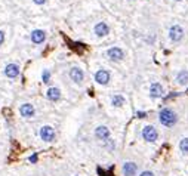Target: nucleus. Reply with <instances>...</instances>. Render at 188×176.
I'll return each instance as SVG.
<instances>
[{"instance_id": "1", "label": "nucleus", "mask_w": 188, "mask_h": 176, "mask_svg": "<svg viewBox=\"0 0 188 176\" xmlns=\"http://www.w3.org/2000/svg\"><path fill=\"white\" fill-rule=\"evenodd\" d=\"M158 120L166 127H173L178 121V114L170 108H162L158 112Z\"/></svg>"}, {"instance_id": "2", "label": "nucleus", "mask_w": 188, "mask_h": 176, "mask_svg": "<svg viewBox=\"0 0 188 176\" xmlns=\"http://www.w3.org/2000/svg\"><path fill=\"white\" fill-rule=\"evenodd\" d=\"M39 135H40L42 141H44V142H54L56 138L55 129H54L52 126H43V127H40Z\"/></svg>"}, {"instance_id": "3", "label": "nucleus", "mask_w": 188, "mask_h": 176, "mask_svg": "<svg viewBox=\"0 0 188 176\" xmlns=\"http://www.w3.org/2000/svg\"><path fill=\"white\" fill-rule=\"evenodd\" d=\"M142 138L147 142H155L158 139V132L154 126H145L142 129Z\"/></svg>"}, {"instance_id": "4", "label": "nucleus", "mask_w": 188, "mask_h": 176, "mask_svg": "<svg viewBox=\"0 0 188 176\" xmlns=\"http://www.w3.org/2000/svg\"><path fill=\"white\" fill-rule=\"evenodd\" d=\"M68 74H70V78L77 85H82L83 80H85V73H83V70L80 67H71Z\"/></svg>"}, {"instance_id": "5", "label": "nucleus", "mask_w": 188, "mask_h": 176, "mask_svg": "<svg viewBox=\"0 0 188 176\" xmlns=\"http://www.w3.org/2000/svg\"><path fill=\"white\" fill-rule=\"evenodd\" d=\"M169 37H170V40L172 42H181L182 39H184V30H182V27L181 25H173V27H170V30H169Z\"/></svg>"}, {"instance_id": "6", "label": "nucleus", "mask_w": 188, "mask_h": 176, "mask_svg": "<svg viewBox=\"0 0 188 176\" xmlns=\"http://www.w3.org/2000/svg\"><path fill=\"white\" fill-rule=\"evenodd\" d=\"M110 71L108 70H98L96 73H95V81L101 85V86H105V85H108V81H110Z\"/></svg>"}, {"instance_id": "7", "label": "nucleus", "mask_w": 188, "mask_h": 176, "mask_svg": "<svg viewBox=\"0 0 188 176\" xmlns=\"http://www.w3.org/2000/svg\"><path fill=\"white\" fill-rule=\"evenodd\" d=\"M19 114H21V117H24V119H31V117H34V114H36L34 105L28 104V102L22 104L21 107H19Z\"/></svg>"}, {"instance_id": "8", "label": "nucleus", "mask_w": 188, "mask_h": 176, "mask_svg": "<svg viewBox=\"0 0 188 176\" xmlns=\"http://www.w3.org/2000/svg\"><path fill=\"white\" fill-rule=\"evenodd\" d=\"M110 136H111V132L107 126H98V127L95 129V138L99 139V141H104V142H105L107 139H110Z\"/></svg>"}, {"instance_id": "9", "label": "nucleus", "mask_w": 188, "mask_h": 176, "mask_svg": "<svg viewBox=\"0 0 188 176\" xmlns=\"http://www.w3.org/2000/svg\"><path fill=\"white\" fill-rule=\"evenodd\" d=\"M122 172L124 176H135L138 173V164L133 161H126L122 167Z\"/></svg>"}, {"instance_id": "10", "label": "nucleus", "mask_w": 188, "mask_h": 176, "mask_svg": "<svg viewBox=\"0 0 188 176\" xmlns=\"http://www.w3.org/2000/svg\"><path fill=\"white\" fill-rule=\"evenodd\" d=\"M107 56L110 58L111 61H122L124 58V52H123L120 47H110L107 50Z\"/></svg>"}, {"instance_id": "11", "label": "nucleus", "mask_w": 188, "mask_h": 176, "mask_svg": "<svg viewBox=\"0 0 188 176\" xmlns=\"http://www.w3.org/2000/svg\"><path fill=\"white\" fill-rule=\"evenodd\" d=\"M5 76L8 78H16L19 76V65L16 64H8L5 67Z\"/></svg>"}, {"instance_id": "12", "label": "nucleus", "mask_w": 188, "mask_h": 176, "mask_svg": "<svg viewBox=\"0 0 188 176\" xmlns=\"http://www.w3.org/2000/svg\"><path fill=\"white\" fill-rule=\"evenodd\" d=\"M165 95V90H163V86L160 83H153L150 86V96L153 99H157V98H162Z\"/></svg>"}, {"instance_id": "13", "label": "nucleus", "mask_w": 188, "mask_h": 176, "mask_svg": "<svg viewBox=\"0 0 188 176\" xmlns=\"http://www.w3.org/2000/svg\"><path fill=\"white\" fill-rule=\"evenodd\" d=\"M93 31H95V34H96L98 37H105L107 34H110V27H108L107 22H98V24L95 25Z\"/></svg>"}, {"instance_id": "14", "label": "nucleus", "mask_w": 188, "mask_h": 176, "mask_svg": "<svg viewBox=\"0 0 188 176\" xmlns=\"http://www.w3.org/2000/svg\"><path fill=\"white\" fill-rule=\"evenodd\" d=\"M30 37H31V42L34 44H42L46 40V31L44 30H34Z\"/></svg>"}, {"instance_id": "15", "label": "nucleus", "mask_w": 188, "mask_h": 176, "mask_svg": "<svg viewBox=\"0 0 188 176\" xmlns=\"http://www.w3.org/2000/svg\"><path fill=\"white\" fill-rule=\"evenodd\" d=\"M46 98L49 99V101H52V102L59 101L61 99V90L58 88H49L46 90Z\"/></svg>"}, {"instance_id": "16", "label": "nucleus", "mask_w": 188, "mask_h": 176, "mask_svg": "<svg viewBox=\"0 0 188 176\" xmlns=\"http://www.w3.org/2000/svg\"><path fill=\"white\" fill-rule=\"evenodd\" d=\"M176 81L179 85H187L188 83V71H185V70L179 71L176 76Z\"/></svg>"}, {"instance_id": "17", "label": "nucleus", "mask_w": 188, "mask_h": 176, "mask_svg": "<svg viewBox=\"0 0 188 176\" xmlns=\"http://www.w3.org/2000/svg\"><path fill=\"white\" fill-rule=\"evenodd\" d=\"M111 105L113 107H123L124 105V98H123L122 95H114L113 98H111Z\"/></svg>"}, {"instance_id": "18", "label": "nucleus", "mask_w": 188, "mask_h": 176, "mask_svg": "<svg viewBox=\"0 0 188 176\" xmlns=\"http://www.w3.org/2000/svg\"><path fill=\"white\" fill-rule=\"evenodd\" d=\"M179 150L184 153V154H188V138H182L181 142H179Z\"/></svg>"}, {"instance_id": "19", "label": "nucleus", "mask_w": 188, "mask_h": 176, "mask_svg": "<svg viewBox=\"0 0 188 176\" xmlns=\"http://www.w3.org/2000/svg\"><path fill=\"white\" fill-rule=\"evenodd\" d=\"M42 80H43L44 85H49V83H50V71H49V70H43Z\"/></svg>"}, {"instance_id": "20", "label": "nucleus", "mask_w": 188, "mask_h": 176, "mask_svg": "<svg viewBox=\"0 0 188 176\" xmlns=\"http://www.w3.org/2000/svg\"><path fill=\"white\" fill-rule=\"evenodd\" d=\"M105 143H107L108 150H114V148H116V143H114V141H111V138H110V139H107V141H105Z\"/></svg>"}, {"instance_id": "21", "label": "nucleus", "mask_w": 188, "mask_h": 176, "mask_svg": "<svg viewBox=\"0 0 188 176\" xmlns=\"http://www.w3.org/2000/svg\"><path fill=\"white\" fill-rule=\"evenodd\" d=\"M139 176H154V173H153L151 170H144V172H142Z\"/></svg>"}, {"instance_id": "22", "label": "nucleus", "mask_w": 188, "mask_h": 176, "mask_svg": "<svg viewBox=\"0 0 188 176\" xmlns=\"http://www.w3.org/2000/svg\"><path fill=\"white\" fill-rule=\"evenodd\" d=\"M136 116H138L139 119H145V117H147V112H144V111H138Z\"/></svg>"}, {"instance_id": "23", "label": "nucleus", "mask_w": 188, "mask_h": 176, "mask_svg": "<svg viewBox=\"0 0 188 176\" xmlns=\"http://www.w3.org/2000/svg\"><path fill=\"white\" fill-rule=\"evenodd\" d=\"M3 43H5V31L0 30V46H2Z\"/></svg>"}, {"instance_id": "24", "label": "nucleus", "mask_w": 188, "mask_h": 176, "mask_svg": "<svg viewBox=\"0 0 188 176\" xmlns=\"http://www.w3.org/2000/svg\"><path fill=\"white\" fill-rule=\"evenodd\" d=\"M34 3H36V5H39V6H42V5H44V3H46V2H47V0H33Z\"/></svg>"}, {"instance_id": "25", "label": "nucleus", "mask_w": 188, "mask_h": 176, "mask_svg": "<svg viewBox=\"0 0 188 176\" xmlns=\"http://www.w3.org/2000/svg\"><path fill=\"white\" fill-rule=\"evenodd\" d=\"M30 161H31V163H36V161H37V154L31 155V157H30Z\"/></svg>"}, {"instance_id": "26", "label": "nucleus", "mask_w": 188, "mask_h": 176, "mask_svg": "<svg viewBox=\"0 0 188 176\" xmlns=\"http://www.w3.org/2000/svg\"><path fill=\"white\" fill-rule=\"evenodd\" d=\"M176 96H178V93H173V95H169L166 99H172V98H176Z\"/></svg>"}, {"instance_id": "27", "label": "nucleus", "mask_w": 188, "mask_h": 176, "mask_svg": "<svg viewBox=\"0 0 188 176\" xmlns=\"http://www.w3.org/2000/svg\"><path fill=\"white\" fill-rule=\"evenodd\" d=\"M175 2H181V0H175Z\"/></svg>"}]
</instances>
